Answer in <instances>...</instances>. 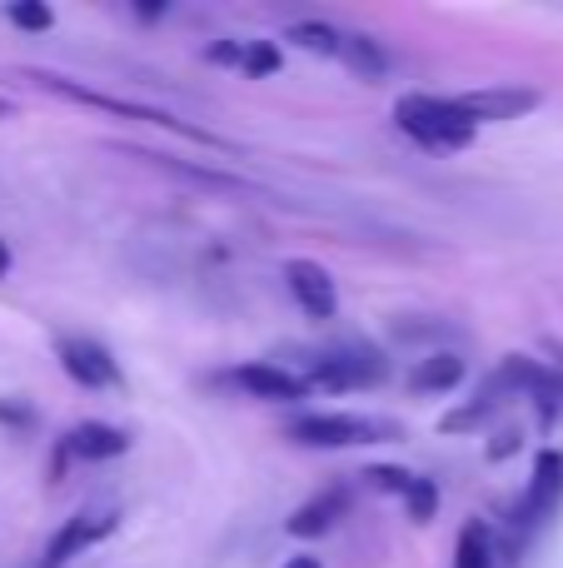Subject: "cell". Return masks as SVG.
Here are the masks:
<instances>
[{
	"instance_id": "cell-1",
	"label": "cell",
	"mask_w": 563,
	"mask_h": 568,
	"mask_svg": "<svg viewBox=\"0 0 563 568\" xmlns=\"http://www.w3.org/2000/svg\"><path fill=\"white\" fill-rule=\"evenodd\" d=\"M289 439L305 449H355V444L405 439V424L379 419V414H299L289 419Z\"/></svg>"
},
{
	"instance_id": "cell-2",
	"label": "cell",
	"mask_w": 563,
	"mask_h": 568,
	"mask_svg": "<svg viewBox=\"0 0 563 568\" xmlns=\"http://www.w3.org/2000/svg\"><path fill=\"white\" fill-rule=\"evenodd\" d=\"M30 80H35V85H45V90H55L60 100H75V105L105 110V115H125V120H140V125L175 130V135L195 140V145H209V150H229V140L209 135V130H199V125H190V120L170 115V110H155V105H135V100H115V95H100V90H85V85H75V80H65V75H30Z\"/></svg>"
},
{
	"instance_id": "cell-3",
	"label": "cell",
	"mask_w": 563,
	"mask_h": 568,
	"mask_svg": "<svg viewBox=\"0 0 563 568\" xmlns=\"http://www.w3.org/2000/svg\"><path fill=\"white\" fill-rule=\"evenodd\" d=\"M395 120L405 135H414L429 150H464L474 140V125L464 120V110L439 95H405L395 105Z\"/></svg>"
},
{
	"instance_id": "cell-4",
	"label": "cell",
	"mask_w": 563,
	"mask_h": 568,
	"mask_svg": "<svg viewBox=\"0 0 563 568\" xmlns=\"http://www.w3.org/2000/svg\"><path fill=\"white\" fill-rule=\"evenodd\" d=\"M385 354L375 344H339V349H325L315 364H309L305 384H325V389H365V384L385 379Z\"/></svg>"
},
{
	"instance_id": "cell-5",
	"label": "cell",
	"mask_w": 563,
	"mask_h": 568,
	"mask_svg": "<svg viewBox=\"0 0 563 568\" xmlns=\"http://www.w3.org/2000/svg\"><path fill=\"white\" fill-rule=\"evenodd\" d=\"M559 504H563V454L559 449H544L534 459V474H529V484H524V499H519V509H514V524L519 529H539V524H549L559 514Z\"/></svg>"
},
{
	"instance_id": "cell-6",
	"label": "cell",
	"mask_w": 563,
	"mask_h": 568,
	"mask_svg": "<svg viewBox=\"0 0 563 568\" xmlns=\"http://www.w3.org/2000/svg\"><path fill=\"white\" fill-rule=\"evenodd\" d=\"M55 359H60V369L75 384H85V389H110V384H120V364L110 359L105 344L85 339V334H65V339L55 344Z\"/></svg>"
},
{
	"instance_id": "cell-7",
	"label": "cell",
	"mask_w": 563,
	"mask_h": 568,
	"mask_svg": "<svg viewBox=\"0 0 563 568\" xmlns=\"http://www.w3.org/2000/svg\"><path fill=\"white\" fill-rule=\"evenodd\" d=\"M285 284L295 294V304L309 314V320H335L339 314V290H335V275L315 260H289L285 265Z\"/></svg>"
},
{
	"instance_id": "cell-8",
	"label": "cell",
	"mask_w": 563,
	"mask_h": 568,
	"mask_svg": "<svg viewBox=\"0 0 563 568\" xmlns=\"http://www.w3.org/2000/svg\"><path fill=\"white\" fill-rule=\"evenodd\" d=\"M110 534H115V514H110V509H100V514H75V519H65V529L50 539V549L40 554L35 568H65L70 559H80L90 544L110 539Z\"/></svg>"
},
{
	"instance_id": "cell-9",
	"label": "cell",
	"mask_w": 563,
	"mask_h": 568,
	"mask_svg": "<svg viewBox=\"0 0 563 568\" xmlns=\"http://www.w3.org/2000/svg\"><path fill=\"white\" fill-rule=\"evenodd\" d=\"M454 105L464 110L469 125H484V120H519L539 105V90L524 85H494V90H469V95H454Z\"/></svg>"
},
{
	"instance_id": "cell-10",
	"label": "cell",
	"mask_w": 563,
	"mask_h": 568,
	"mask_svg": "<svg viewBox=\"0 0 563 568\" xmlns=\"http://www.w3.org/2000/svg\"><path fill=\"white\" fill-rule=\"evenodd\" d=\"M60 449H65L70 459L105 464V459H120V454H130V434L115 429V424H105V419H85V424H75V429L60 439Z\"/></svg>"
},
{
	"instance_id": "cell-11",
	"label": "cell",
	"mask_w": 563,
	"mask_h": 568,
	"mask_svg": "<svg viewBox=\"0 0 563 568\" xmlns=\"http://www.w3.org/2000/svg\"><path fill=\"white\" fill-rule=\"evenodd\" d=\"M235 384L249 394V399H265V404H289V399H305L309 384L299 374L279 369V364H245L235 374Z\"/></svg>"
},
{
	"instance_id": "cell-12",
	"label": "cell",
	"mask_w": 563,
	"mask_h": 568,
	"mask_svg": "<svg viewBox=\"0 0 563 568\" xmlns=\"http://www.w3.org/2000/svg\"><path fill=\"white\" fill-rule=\"evenodd\" d=\"M345 509H349V489H325L309 504H299V509L285 519V529L295 534V539H319V534H329L339 519H345Z\"/></svg>"
},
{
	"instance_id": "cell-13",
	"label": "cell",
	"mask_w": 563,
	"mask_h": 568,
	"mask_svg": "<svg viewBox=\"0 0 563 568\" xmlns=\"http://www.w3.org/2000/svg\"><path fill=\"white\" fill-rule=\"evenodd\" d=\"M459 379H464V359L449 349L429 354V359H419L409 369V389L414 394H449V389H459Z\"/></svg>"
},
{
	"instance_id": "cell-14",
	"label": "cell",
	"mask_w": 563,
	"mask_h": 568,
	"mask_svg": "<svg viewBox=\"0 0 563 568\" xmlns=\"http://www.w3.org/2000/svg\"><path fill=\"white\" fill-rule=\"evenodd\" d=\"M454 568H499V554H494V534H489L484 519H469L459 529V544H454Z\"/></svg>"
},
{
	"instance_id": "cell-15",
	"label": "cell",
	"mask_w": 563,
	"mask_h": 568,
	"mask_svg": "<svg viewBox=\"0 0 563 568\" xmlns=\"http://www.w3.org/2000/svg\"><path fill=\"white\" fill-rule=\"evenodd\" d=\"M285 40H295L309 55H339V45H345V36H339L335 26H325V20H295V26L285 30Z\"/></svg>"
},
{
	"instance_id": "cell-16",
	"label": "cell",
	"mask_w": 563,
	"mask_h": 568,
	"mask_svg": "<svg viewBox=\"0 0 563 568\" xmlns=\"http://www.w3.org/2000/svg\"><path fill=\"white\" fill-rule=\"evenodd\" d=\"M339 55H345L365 80H379V75H385V55H379V45H375L369 36H345Z\"/></svg>"
},
{
	"instance_id": "cell-17",
	"label": "cell",
	"mask_w": 563,
	"mask_h": 568,
	"mask_svg": "<svg viewBox=\"0 0 563 568\" xmlns=\"http://www.w3.org/2000/svg\"><path fill=\"white\" fill-rule=\"evenodd\" d=\"M6 20L10 26H20V30H30V36H45V30L55 26V10H50L45 0H10Z\"/></svg>"
},
{
	"instance_id": "cell-18",
	"label": "cell",
	"mask_w": 563,
	"mask_h": 568,
	"mask_svg": "<svg viewBox=\"0 0 563 568\" xmlns=\"http://www.w3.org/2000/svg\"><path fill=\"white\" fill-rule=\"evenodd\" d=\"M405 509H409V519H414V524H429V519H434V509H439V484L434 479H419V474H414V484L405 489Z\"/></svg>"
},
{
	"instance_id": "cell-19",
	"label": "cell",
	"mask_w": 563,
	"mask_h": 568,
	"mask_svg": "<svg viewBox=\"0 0 563 568\" xmlns=\"http://www.w3.org/2000/svg\"><path fill=\"white\" fill-rule=\"evenodd\" d=\"M279 60H285V55H279V50L269 45V40H245V55H239V70L259 80V75H275Z\"/></svg>"
},
{
	"instance_id": "cell-20",
	"label": "cell",
	"mask_w": 563,
	"mask_h": 568,
	"mask_svg": "<svg viewBox=\"0 0 563 568\" xmlns=\"http://www.w3.org/2000/svg\"><path fill=\"white\" fill-rule=\"evenodd\" d=\"M359 479H365L369 489H379V494H399V499H405V489L414 484V474L395 469V464H375V469H365Z\"/></svg>"
},
{
	"instance_id": "cell-21",
	"label": "cell",
	"mask_w": 563,
	"mask_h": 568,
	"mask_svg": "<svg viewBox=\"0 0 563 568\" xmlns=\"http://www.w3.org/2000/svg\"><path fill=\"white\" fill-rule=\"evenodd\" d=\"M239 55H245V40H219V45L209 50L215 65H239Z\"/></svg>"
},
{
	"instance_id": "cell-22",
	"label": "cell",
	"mask_w": 563,
	"mask_h": 568,
	"mask_svg": "<svg viewBox=\"0 0 563 568\" xmlns=\"http://www.w3.org/2000/svg\"><path fill=\"white\" fill-rule=\"evenodd\" d=\"M514 449H519V429H504L494 444H489V459H509Z\"/></svg>"
},
{
	"instance_id": "cell-23",
	"label": "cell",
	"mask_w": 563,
	"mask_h": 568,
	"mask_svg": "<svg viewBox=\"0 0 563 568\" xmlns=\"http://www.w3.org/2000/svg\"><path fill=\"white\" fill-rule=\"evenodd\" d=\"M0 419H10V424H30V409H20V404L0 399Z\"/></svg>"
},
{
	"instance_id": "cell-24",
	"label": "cell",
	"mask_w": 563,
	"mask_h": 568,
	"mask_svg": "<svg viewBox=\"0 0 563 568\" xmlns=\"http://www.w3.org/2000/svg\"><path fill=\"white\" fill-rule=\"evenodd\" d=\"M285 568H325V564H319V559H315V554H295V559H289Z\"/></svg>"
},
{
	"instance_id": "cell-25",
	"label": "cell",
	"mask_w": 563,
	"mask_h": 568,
	"mask_svg": "<svg viewBox=\"0 0 563 568\" xmlns=\"http://www.w3.org/2000/svg\"><path fill=\"white\" fill-rule=\"evenodd\" d=\"M6 270H10V245L0 240V280H6Z\"/></svg>"
},
{
	"instance_id": "cell-26",
	"label": "cell",
	"mask_w": 563,
	"mask_h": 568,
	"mask_svg": "<svg viewBox=\"0 0 563 568\" xmlns=\"http://www.w3.org/2000/svg\"><path fill=\"white\" fill-rule=\"evenodd\" d=\"M0 115H10V105H6V100H0Z\"/></svg>"
}]
</instances>
